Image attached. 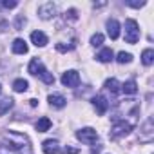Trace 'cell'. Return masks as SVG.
Listing matches in <instances>:
<instances>
[{"label": "cell", "instance_id": "16", "mask_svg": "<svg viewBox=\"0 0 154 154\" xmlns=\"http://www.w3.org/2000/svg\"><path fill=\"white\" fill-rule=\"evenodd\" d=\"M122 87V91L125 93V94H136L138 93V84L134 82V80H129V82H125L123 85H120Z\"/></svg>", "mask_w": 154, "mask_h": 154}, {"label": "cell", "instance_id": "13", "mask_svg": "<svg viewBox=\"0 0 154 154\" xmlns=\"http://www.w3.org/2000/svg\"><path fill=\"white\" fill-rule=\"evenodd\" d=\"M11 49H13V53H15V54H26V53H27V44H26V40L17 38V40L13 42Z\"/></svg>", "mask_w": 154, "mask_h": 154}, {"label": "cell", "instance_id": "29", "mask_svg": "<svg viewBox=\"0 0 154 154\" xmlns=\"http://www.w3.org/2000/svg\"><path fill=\"white\" fill-rule=\"evenodd\" d=\"M0 93H2V87H0Z\"/></svg>", "mask_w": 154, "mask_h": 154}, {"label": "cell", "instance_id": "4", "mask_svg": "<svg viewBox=\"0 0 154 154\" xmlns=\"http://www.w3.org/2000/svg\"><path fill=\"white\" fill-rule=\"evenodd\" d=\"M131 131H132V123H129V122H125V120H118V122H114V125H112V129H111V138H112V140L123 138V136H127Z\"/></svg>", "mask_w": 154, "mask_h": 154}, {"label": "cell", "instance_id": "25", "mask_svg": "<svg viewBox=\"0 0 154 154\" xmlns=\"http://www.w3.org/2000/svg\"><path fill=\"white\" fill-rule=\"evenodd\" d=\"M80 150L78 149H74V147H63L62 149V154H78Z\"/></svg>", "mask_w": 154, "mask_h": 154}, {"label": "cell", "instance_id": "9", "mask_svg": "<svg viewBox=\"0 0 154 154\" xmlns=\"http://www.w3.org/2000/svg\"><path fill=\"white\" fill-rule=\"evenodd\" d=\"M107 35L111 36V40H116L120 36V24H118V20H114V18L107 20Z\"/></svg>", "mask_w": 154, "mask_h": 154}, {"label": "cell", "instance_id": "7", "mask_svg": "<svg viewBox=\"0 0 154 154\" xmlns=\"http://www.w3.org/2000/svg\"><path fill=\"white\" fill-rule=\"evenodd\" d=\"M54 13H56V6H54L53 2H45V4H42V6L38 8V15H40L42 20H49V18H53Z\"/></svg>", "mask_w": 154, "mask_h": 154}, {"label": "cell", "instance_id": "17", "mask_svg": "<svg viewBox=\"0 0 154 154\" xmlns=\"http://www.w3.org/2000/svg\"><path fill=\"white\" fill-rule=\"evenodd\" d=\"M13 103H15V100L13 98H4L2 102H0V116H4L6 112H9V109L13 107Z\"/></svg>", "mask_w": 154, "mask_h": 154}, {"label": "cell", "instance_id": "12", "mask_svg": "<svg viewBox=\"0 0 154 154\" xmlns=\"http://www.w3.org/2000/svg\"><path fill=\"white\" fill-rule=\"evenodd\" d=\"M42 149H44V152H45V154H58V150H60V147H58V141H56V140H45V141H44V145H42Z\"/></svg>", "mask_w": 154, "mask_h": 154}, {"label": "cell", "instance_id": "19", "mask_svg": "<svg viewBox=\"0 0 154 154\" xmlns=\"http://www.w3.org/2000/svg\"><path fill=\"white\" fill-rule=\"evenodd\" d=\"M49 129H51V120H49V118L44 116V118H40V120L36 122V131H38V132H45V131H49Z\"/></svg>", "mask_w": 154, "mask_h": 154}, {"label": "cell", "instance_id": "20", "mask_svg": "<svg viewBox=\"0 0 154 154\" xmlns=\"http://www.w3.org/2000/svg\"><path fill=\"white\" fill-rule=\"evenodd\" d=\"M141 62H143V65H152V62H154V51L152 49H145L141 53Z\"/></svg>", "mask_w": 154, "mask_h": 154}, {"label": "cell", "instance_id": "27", "mask_svg": "<svg viewBox=\"0 0 154 154\" xmlns=\"http://www.w3.org/2000/svg\"><path fill=\"white\" fill-rule=\"evenodd\" d=\"M129 6L138 9V8H143V6H145V2H129Z\"/></svg>", "mask_w": 154, "mask_h": 154}, {"label": "cell", "instance_id": "2", "mask_svg": "<svg viewBox=\"0 0 154 154\" xmlns=\"http://www.w3.org/2000/svg\"><path fill=\"white\" fill-rule=\"evenodd\" d=\"M27 69H29V72H31L33 76H38V78H40L44 84H47V85L54 84V76H53V72H49L38 58H33V60L29 62V67H27Z\"/></svg>", "mask_w": 154, "mask_h": 154}, {"label": "cell", "instance_id": "26", "mask_svg": "<svg viewBox=\"0 0 154 154\" xmlns=\"http://www.w3.org/2000/svg\"><path fill=\"white\" fill-rule=\"evenodd\" d=\"M74 45H63V44H56V49L58 51H62V53H65V51H69V49H72Z\"/></svg>", "mask_w": 154, "mask_h": 154}, {"label": "cell", "instance_id": "23", "mask_svg": "<svg viewBox=\"0 0 154 154\" xmlns=\"http://www.w3.org/2000/svg\"><path fill=\"white\" fill-rule=\"evenodd\" d=\"M2 6H4V8H8V9H13V8H17V6H18V2H17V0H4Z\"/></svg>", "mask_w": 154, "mask_h": 154}, {"label": "cell", "instance_id": "10", "mask_svg": "<svg viewBox=\"0 0 154 154\" xmlns=\"http://www.w3.org/2000/svg\"><path fill=\"white\" fill-rule=\"evenodd\" d=\"M31 42L36 45V47H44V45H47V36L42 33V31H33L31 33Z\"/></svg>", "mask_w": 154, "mask_h": 154}, {"label": "cell", "instance_id": "24", "mask_svg": "<svg viewBox=\"0 0 154 154\" xmlns=\"http://www.w3.org/2000/svg\"><path fill=\"white\" fill-rule=\"evenodd\" d=\"M22 26H26V17H24V15H20V17L17 18V22H15V27H17V29H22Z\"/></svg>", "mask_w": 154, "mask_h": 154}, {"label": "cell", "instance_id": "5", "mask_svg": "<svg viewBox=\"0 0 154 154\" xmlns=\"http://www.w3.org/2000/svg\"><path fill=\"white\" fill-rule=\"evenodd\" d=\"M76 138L85 145H94L98 141V132L94 129H91V127H85V129H80L76 132Z\"/></svg>", "mask_w": 154, "mask_h": 154}, {"label": "cell", "instance_id": "8", "mask_svg": "<svg viewBox=\"0 0 154 154\" xmlns=\"http://www.w3.org/2000/svg\"><path fill=\"white\" fill-rule=\"evenodd\" d=\"M93 105H94V109H96V112L98 114H105L107 112V109H109V102L102 96V94H98V96H94L93 98Z\"/></svg>", "mask_w": 154, "mask_h": 154}, {"label": "cell", "instance_id": "11", "mask_svg": "<svg viewBox=\"0 0 154 154\" xmlns=\"http://www.w3.org/2000/svg\"><path fill=\"white\" fill-rule=\"evenodd\" d=\"M96 60H98V62H102V63H107V62L114 60V53H112V49H111V47L102 49V51L96 54Z\"/></svg>", "mask_w": 154, "mask_h": 154}, {"label": "cell", "instance_id": "1", "mask_svg": "<svg viewBox=\"0 0 154 154\" xmlns=\"http://www.w3.org/2000/svg\"><path fill=\"white\" fill-rule=\"evenodd\" d=\"M0 154H33L31 141L26 134L8 131L0 138Z\"/></svg>", "mask_w": 154, "mask_h": 154}, {"label": "cell", "instance_id": "3", "mask_svg": "<svg viewBox=\"0 0 154 154\" xmlns=\"http://www.w3.org/2000/svg\"><path fill=\"white\" fill-rule=\"evenodd\" d=\"M140 40V27H138V22L129 18L125 20V42L127 44H136Z\"/></svg>", "mask_w": 154, "mask_h": 154}, {"label": "cell", "instance_id": "28", "mask_svg": "<svg viewBox=\"0 0 154 154\" xmlns=\"http://www.w3.org/2000/svg\"><path fill=\"white\" fill-rule=\"evenodd\" d=\"M29 103H31V107H36V105H38V100L33 98V100H29Z\"/></svg>", "mask_w": 154, "mask_h": 154}, {"label": "cell", "instance_id": "21", "mask_svg": "<svg viewBox=\"0 0 154 154\" xmlns=\"http://www.w3.org/2000/svg\"><path fill=\"white\" fill-rule=\"evenodd\" d=\"M116 60H118V63H131V62H132V54H131V53L122 51V53H118Z\"/></svg>", "mask_w": 154, "mask_h": 154}, {"label": "cell", "instance_id": "14", "mask_svg": "<svg viewBox=\"0 0 154 154\" xmlns=\"http://www.w3.org/2000/svg\"><path fill=\"white\" fill-rule=\"evenodd\" d=\"M49 103H51V107H56V109H62V107H65V98L62 96V94H49Z\"/></svg>", "mask_w": 154, "mask_h": 154}, {"label": "cell", "instance_id": "18", "mask_svg": "<svg viewBox=\"0 0 154 154\" xmlns=\"http://www.w3.org/2000/svg\"><path fill=\"white\" fill-rule=\"evenodd\" d=\"M27 87H29V84H27V80H24V78H18V80L13 82V89H15L17 93H26Z\"/></svg>", "mask_w": 154, "mask_h": 154}, {"label": "cell", "instance_id": "22", "mask_svg": "<svg viewBox=\"0 0 154 154\" xmlns=\"http://www.w3.org/2000/svg\"><path fill=\"white\" fill-rule=\"evenodd\" d=\"M102 44H103V35H102V33H96V35H93V36H91V45L100 47Z\"/></svg>", "mask_w": 154, "mask_h": 154}, {"label": "cell", "instance_id": "6", "mask_svg": "<svg viewBox=\"0 0 154 154\" xmlns=\"http://www.w3.org/2000/svg\"><path fill=\"white\" fill-rule=\"evenodd\" d=\"M62 84L65 87H76L80 84V74L76 72V71H67L62 74Z\"/></svg>", "mask_w": 154, "mask_h": 154}, {"label": "cell", "instance_id": "15", "mask_svg": "<svg viewBox=\"0 0 154 154\" xmlns=\"http://www.w3.org/2000/svg\"><path fill=\"white\" fill-rule=\"evenodd\" d=\"M111 94H118L120 93V84H118V80L116 78H109V80H105V85H103Z\"/></svg>", "mask_w": 154, "mask_h": 154}]
</instances>
